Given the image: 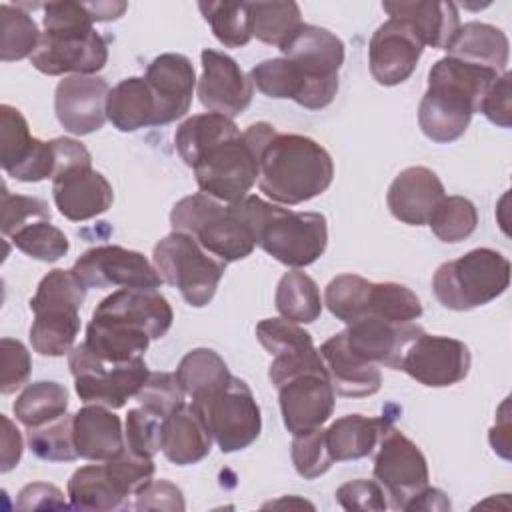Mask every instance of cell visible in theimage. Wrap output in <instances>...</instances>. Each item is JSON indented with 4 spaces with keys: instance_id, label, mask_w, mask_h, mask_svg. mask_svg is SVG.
<instances>
[{
    "instance_id": "obj_1",
    "label": "cell",
    "mask_w": 512,
    "mask_h": 512,
    "mask_svg": "<svg viewBox=\"0 0 512 512\" xmlns=\"http://www.w3.org/2000/svg\"><path fill=\"white\" fill-rule=\"evenodd\" d=\"M498 76L502 74L452 56L432 64L418 106L422 134L438 144L458 140Z\"/></svg>"
},
{
    "instance_id": "obj_2",
    "label": "cell",
    "mask_w": 512,
    "mask_h": 512,
    "mask_svg": "<svg viewBox=\"0 0 512 512\" xmlns=\"http://www.w3.org/2000/svg\"><path fill=\"white\" fill-rule=\"evenodd\" d=\"M334 162L328 150L302 134L274 132L258 158V188L272 202L302 204L330 188Z\"/></svg>"
},
{
    "instance_id": "obj_3",
    "label": "cell",
    "mask_w": 512,
    "mask_h": 512,
    "mask_svg": "<svg viewBox=\"0 0 512 512\" xmlns=\"http://www.w3.org/2000/svg\"><path fill=\"white\" fill-rule=\"evenodd\" d=\"M44 8V32L32 66L46 76H94L108 62L106 40L94 30V18L86 2H48Z\"/></svg>"
},
{
    "instance_id": "obj_4",
    "label": "cell",
    "mask_w": 512,
    "mask_h": 512,
    "mask_svg": "<svg viewBox=\"0 0 512 512\" xmlns=\"http://www.w3.org/2000/svg\"><path fill=\"white\" fill-rule=\"evenodd\" d=\"M240 210L250 226L254 244L290 268L314 264L328 246V224L320 212H294L260 196L248 194Z\"/></svg>"
},
{
    "instance_id": "obj_5",
    "label": "cell",
    "mask_w": 512,
    "mask_h": 512,
    "mask_svg": "<svg viewBox=\"0 0 512 512\" xmlns=\"http://www.w3.org/2000/svg\"><path fill=\"white\" fill-rule=\"evenodd\" d=\"M274 132L272 124L256 122L244 132L236 130L202 150L190 166L200 192L226 204L246 198L258 180L260 150Z\"/></svg>"
},
{
    "instance_id": "obj_6",
    "label": "cell",
    "mask_w": 512,
    "mask_h": 512,
    "mask_svg": "<svg viewBox=\"0 0 512 512\" xmlns=\"http://www.w3.org/2000/svg\"><path fill=\"white\" fill-rule=\"evenodd\" d=\"M170 224L226 264L244 260L256 246L240 204H226L204 192L180 198L172 206Z\"/></svg>"
},
{
    "instance_id": "obj_7",
    "label": "cell",
    "mask_w": 512,
    "mask_h": 512,
    "mask_svg": "<svg viewBox=\"0 0 512 512\" xmlns=\"http://www.w3.org/2000/svg\"><path fill=\"white\" fill-rule=\"evenodd\" d=\"M86 298V286L72 270L54 268L38 284L30 298L34 322L30 326V344L42 356H64L74 348L80 332V306Z\"/></svg>"
},
{
    "instance_id": "obj_8",
    "label": "cell",
    "mask_w": 512,
    "mask_h": 512,
    "mask_svg": "<svg viewBox=\"0 0 512 512\" xmlns=\"http://www.w3.org/2000/svg\"><path fill=\"white\" fill-rule=\"evenodd\" d=\"M510 286V262L492 248H474L440 264L432 276L436 300L456 312L484 306Z\"/></svg>"
},
{
    "instance_id": "obj_9",
    "label": "cell",
    "mask_w": 512,
    "mask_h": 512,
    "mask_svg": "<svg viewBox=\"0 0 512 512\" xmlns=\"http://www.w3.org/2000/svg\"><path fill=\"white\" fill-rule=\"evenodd\" d=\"M152 458H140L124 450L120 456L100 464L74 470L68 480L70 508L74 510H116L146 486L154 476Z\"/></svg>"
},
{
    "instance_id": "obj_10",
    "label": "cell",
    "mask_w": 512,
    "mask_h": 512,
    "mask_svg": "<svg viewBox=\"0 0 512 512\" xmlns=\"http://www.w3.org/2000/svg\"><path fill=\"white\" fill-rule=\"evenodd\" d=\"M152 264L162 282L178 288L192 308L206 306L226 272V262L206 252L192 236L170 232L152 252Z\"/></svg>"
},
{
    "instance_id": "obj_11",
    "label": "cell",
    "mask_w": 512,
    "mask_h": 512,
    "mask_svg": "<svg viewBox=\"0 0 512 512\" xmlns=\"http://www.w3.org/2000/svg\"><path fill=\"white\" fill-rule=\"evenodd\" d=\"M68 366L80 400L84 404H102L112 410L122 408L126 400L136 398L150 374L144 358L108 362L96 356L86 342L76 344L68 352Z\"/></svg>"
},
{
    "instance_id": "obj_12",
    "label": "cell",
    "mask_w": 512,
    "mask_h": 512,
    "mask_svg": "<svg viewBox=\"0 0 512 512\" xmlns=\"http://www.w3.org/2000/svg\"><path fill=\"white\" fill-rule=\"evenodd\" d=\"M374 480L384 488L388 506L406 510L408 502L428 486L430 472L422 450L390 422L374 450Z\"/></svg>"
},
{
    "instance_id": "obj_13",
    "label": "cell",
    "mask_w": 512,
    "mask_h": 512,
    "mask_svg": "<svg viewBox=\"0 0 512 512\" xmlns=\"http://www.w3.org/2000/svg\"><path fill=\"white\" fill-rule=\"evenodd\" d=\"M194 406L202 412L214 442L224 454L248 448L262 432L260 406L250 386L238 376H232L214 396Z\"/></svg>"
},
{
    "instance_id": "obj_14",
    "label": "cell",
    "mask_w": 512,
    "mask_h": 512,
    "mask_svg": "<svg viewBox=\"0 0 512 512\" xmlns=\"http://www.w3.org/2000/svg\"><path fill=\"white\" fill-rule=\"evenodd\" d=\"M274 388L284 426L292 436L322 428L334 412L336 392L324 364L300 370Z\"/></svg>"
},
{
    "instance_id": "obj_15",
    "label": "cell",
    "mask_w": 512,
    "mask_h": 512,
    "mask_svg": "<svg viewBox=\"0 0 512 512\" xmlns=\"http://www.w3.org/2000/svg\"><path fill=\"white\" fill-rule=\"evenodd\" d=\"M76 278L88 288H160L162 278L140 252L116 244L88 248L72 266Z\"/></svg>"
},
{
    "instance_id": "obj_16",
    "label": "cell",
    "mask_w": 512,
    "mask_h": 512,
    "mask_svg": "<svg viewBox=\"0 0 512 512\" xmlns=\"http://www.w3.org/2000/svg\"><path fill=\"white\" fill-rule=\"evenodd\" d=\"M470 364L472 356L462 340L422 332L406 346L400 370L428 388H444L462 382Z\"/></svg>"
},
{
    "instance_id": "obj_17",
    "label": "cell",
    "mask_w": 512,
    "mask_h": 512,
    "mask_svg": "<svg viewBox=\"0 0 512 512\" xmlns=\"http://www.w3.org/2000/svg\"><path fill=\"white\" fill-rule=\"evenodd\" d=\"M200 60L202 76L196 84L200 104L208 112L224 114L228 118L242 114L250 106L254 94L250 76L242 72L232 56L212 48H204Z\"/></svg>"
},
{
    "instance_id": "obj_18",
    "label": "cell",
    "mask_w": 512,
    "mask_h": 512,
    "mask_svg": "<svg viewBox=\"0 0 512 512\" xmlns=\"http://www.w3.org/2000/svg\"><path fill=\"white\" fill-rule=\"evenodd\" d=\"M424 48L408 24L388 18L370 38L368 64L372 78L382 86L406 82L414 74Z\"/></svg>"
},
{
    "instance_id": "obj_19",
    "label": "cell",
    "mask_w": 512,
    "mask_h": 512,
    "mask_svg": "<svg viewBox=\"0 0 512 512\" xmlns=\"http://www.w3.org/2000/svg\"><path fill=\"white\" fill-rule=\"evenodd\" d=\"M92 316L144 332L152 340L162 338L174 320L172 306L156 288H120L106 296Z\"/></svg>"
},
{
    "instance_id": "obj_20",
    "label": "cell",
    "mask_w": 512,
    "mask_h": 512,
    "mask_svg": "<svg viewBox=\"0 0 512 512\" xmlns=\"http://www.w3.org/2000/svg\"><path fill=\"white\" fill-rule=\"evenodd\" d=\"M144 80L152 92L156 106L154 126L170 124L188 112L194 88L198 84L194 66L188 56L176 52L156 56L148 64Z\"/></svg>"
},
{
    "instance_id": "obj_21",
    "label": "cell",
    "mask_w": 512,
    "mask_h": 512,
    "mask_svg": "<svg viewBox=\"0 0 512 512\" xmlns=\"http://www.w3.org/2000/svg\"><path fill=\"white\" fill-rule=\"evenodd\" d=\"M108 82L100 76H66L54 92V112L64 130L76 136L98 132L106 116Z\"/></svg>"
},
{
    "instance_id": "obj_22",
    "label": "cell",
    "mask_w": 512,
    "mask_h": 512,
    "mask_svg": "<svg viewBox=\"0 0 512 512\" xmlns=\"http://www.w3.org/2000/svg\"><path fill=\"white\" fill-rule=\"evenodd\" d=\"M424 330L414 322H390L378 316H364L352 324H346V346L366 362L400 370V362L406 346Z\"/></svg>"
},
{
    "instance_id": "obj_23",
    "label": "cell",
    "mask_w": 512,
    "mask_h": 512,
    "mask_svg": "<svg viewBox=\"0 0 512 512\" xmlns=\"http://www.w3.org/2000/svg\"><path fill=\"white\" fill-rule=\"evenodd\" d=\"M278 50L308 80L340 86L338 72L344 64V42L330 30L302 22Z\"/></svg>"
},
{
    "instance_id": "obj_24",
    "label": "cell",
    "mask_w": 512,
    "mask_h": 512,
    "mask_svg": "<svg viewBox=\"0 0 512 512\" xmlns=\"http://www.w3.org/2000/svg\"><path fill=\"white\" fill-rule=\"evenodd\" d=\"M52 196L58 212L70 222L96 218L114 202L112 184L92 164L68 168L54 176Z\"/></svg>"
},
{
    "instance_id": "obj_25",
    "label": "cell",
    "mask_w": 512,
    "mask_h": 512,
    "mask_svg": "<svg viewBox=\"0 0 512 512\" xmlns=\"http://www.w3.org/2000/svg\"><path fill=\"white\" fill-rule=\"evenodd\" d=\"M252 86L268 98H288L308 110H322L332 104L338 84H318L308 80L290 60L268 58L250 70Z\"/></svg>"
},
{
    "instance_id": "obj_26",
    "label": "cell",
    "mask_w": 512,
    "mask_h": 512,
    "mask_svg": "<svg viewBox=\"0 0 512 512\" xmlns=\"http://www.w3.org/2000/svg\"><path fill=\"white\" fill-rule=\"evenodd\" d=\"M444 196V184L434 170L408 166L392 180L386 204L396 220L410 226H424Z\"/></svg>"
},
{
    "instance_id": "obj_27",
    "label": "cell",
    "mask_w": 512,
    "mask_h": 512,
    "mask_svg": "<svg viewBox=\"0 0 512 512\" xmlns=\"http://www.w3.org/2000/svg\"><path fill=\"white\" fill-rule=\"evenodd\" d=\"M320 358L336 394L346 398L372 396L382 386L380 368L356 356L344 342V334L330 336L320 348Z\"/></svg>"
},
{
    "instance_id": "obj_28",
    "label": "cell",
    "mask_w": 512,
    "mask_h": 512,
    "mask_svg": "<svg viewBox=\"0 0 512 512\" xmlns=\"http://www.w3.org/2000/svg\"><path fill=\"white\" fill-rule=\"evenodd\" d=\"M74 446L80 458L106 462L126 450L120 418L102 404H84L72 420Z\"/></svg>"
},
{
    "instance_id": "obj_29",
    "label": "cell",
    "mask_w": 512,
    "mask_h": 512,
    "mask_svg": "<svg viewBox=\"0 0 512 512\" xmlns=\"http://www.w3.org/2000/svg\"><path fill=\"white\" fill-rule=\"evenodd\" d=\"M212 442L208 424L192 402H184L162 420V452L176 466L204 460L210 454Z\"/></svg>"
},
{
    "instance_id": "obj_30",
    "label": "cell",
    "mask_w": 512,
    "mask_h": 512,
    "mask_svg": "<svg viewBox=\"0 0 512 512\" xmlns=\"http://www.w3.org/2000/svg\"><path fill=\"white\" fill-rule=\"evenodd\" d=\"M390 18L408 24L424 46L446 50L460 26L458 8L454 2H382Z\"/></svg>"
},
{
    "instance_id": "obj_31",
    "label": "cell",
    "mask_w": 512,
    "mask_h": 512,
    "mask_svg": "<svg viewBox=\"0 0 512 512\" xmlns=\"http://www.w3.org/2000/svg\"><path fill=\"white\" fill-rule=\"evenodd\" d=\"M446 52L452 58L490 68L498 74L508 72L506 68L510 58V42H508V36L492 24H484V22L460 24Z\"/></svg>"
},
{
    "instance_id": "obj_32",
    "label": "cell",
    "mask_w": 512,
    "mask_h": 512,
    "mask_svg": "<svg viewBox=\"0 0 512 512\" xmlns=\"http://www.w3.org/2000/svg\"><path fill=\"white\" fill-rule=\"evenodd\" d=\"M106 116L120 132L154 126L156 106L144 76L124 78L108 92Z\"/></svg>"
},
{
    "instance_id": "obj_33",
    "label": "cell",
    "mask_w": 512,
    "mask_h": 512,
    "mask_svg": "<svg viewBox=\"0 0 512 512\" xmlns=\"http://www.w3.org/2000/svg\"><path fill=\"white\" fill-rule=\"evenodd\" d=\"M386 418H368L362 414H346L334 420L326 432V444L334 462L360 460L370 456L380 440Z\"/></svg>"
},
{
    "instance_id": "obj_34",
    "label": "cell",
    "mask_w": 512,
    "mask_h": 512,
    "mask_svg": "<svg viewBox=\"0 0 512 512\" xmlns=\"http://www.w3.org/2000/svg\"><path fill=\"white\" fill-rule=\"evenodd\" d=\"M176 378L186 396L200 404L214 396L232 378L224 358L212 348H194L184 354L176 368Z\"/></svg>"
},
{
    "instance_id": "obj_35",
    "label": "cell",
    "mask_w": 512,
    "mask_h": 512,
    "mask_svg": "<svg viewBox=\"0 0 512 512\" xmlns=\"http://www.w3.org/2000/svg\"><path fill=\"white\" fill-rule=\"evenodd\" d=\"M150 336L138 330L124 328L114 322H106L100 318H94L88 322L86 328V346L100 358L108 362H130L144 358Z\"/></svg>"
},
{
    "instance_id": "obj_36",
    "label": "cell",
    "mask_w": 512,
    "mask_h": 512,
    "mask_svg": "<svg viewBox=\"0 0 512 512\" xmlns=\"http://www.w3.org/2000/svg\"><path fill=\"white\" fill-rule=\"evenodd\" d=\"M274 304L282 318L296 324H310L320 318L324 302L314 278L300 268H292L278 280Z\"/></svg>"
},
{
    "instance_id": "obj_37",
    "label": "cell",
    "mask_w": 512,
    "mask_h": 512,
    "mask_svg": "<svg viewBox=\"0 0 512 512\" xmlns=\"http://www.w3.org/2000/svg\"><path fill=\"white\" fill-rule=\"evenodd\" d=\"M14 416L26 428L42 426L66 414L68 410V390L50 380H40L28 384L16 398Z\"/></svg>"
},
{
    "instance_id": "obj_38",
    "label": "cell",
    "mask_w": 512,
    "mask_h": 512,
    "mask_svg": "<svg viewBox=\"0 0 512 512\" xmlns=\"http://www.w3.org/2000/svg\"><path fill=\"white\" fill-rule=\"evenodd\" d=\"M238 126L232 118L216 112H204L186 118L176 134H174V144L184 160L186 166H192L194 160L200 156L202 150H206L212 142L236 132Z\"/></svg>"
},
{
    "instance_id": "obj_39",
    "label": "cell",
    "mask_w": 512,
    "mask_h": 512,
    "mask_svg": "<svg viewBox=\"0 0 512 512\" xmlns=\"http://www.w3.org/2000/svg\"><path fill=\"white\" fill-rule=\"evenodd\" d=\"M252 38L282 46L302 24V12L296 2H248Z\"/></svg>"
},
{
    "instance_id": "obj_40",
    "label": "cell",
    "mask_w": 512,
    "mask_h": 512,
    "mask_svg": "<svg viewBox=\"0 0 512 512\" xmlns=\"http://www.w3.org/2000/svg\"><path fill=\"white\" fill-rule=\"evenodd\" d=\"M42 32L34 18L18 4L0 6V60L14 62L30 58L40 42Z\"/></svg>"
},
{
    "instance_id": "obj_41",
    "label": "cell",
    "mask_w": 512,
    "mask_h": 512,
    "mask_svg": "<svg viewBox=\"0 0 512 512\" xmlns=\"http://www.w3.org/2000/svg\"><path fill=\"white\" fill-rule=\"evenodd\" d=\"M372 284L358 274H338L324 290V304L332 316L344 324H352L368 316Z\"/></svg>"
},
{
    "instance_id": "obj_42",
    "label": "cell",
    "mask_w": 512,
    "mask_h": 512,
    "mask_svg": "<svg viewBox=\"0 0 512 512\" xmlns=\"http://www.w3.org/2000/svg\"><path fill=\"white\" fill-rule=\"evenodd\" d=\"M198 8L226 48H242L252 40L248 2H198Z\"/></svg>"
},
{
    "instance_id": "obj_43",
    "label": "cell",
    "mask_w": 512,
    "mask_h": 512,
    "mask_svg": "<svg viewBox=\"0 0 512 512\" xmlns=\"http://www.w3.org/2000/svg\"><path fill=\"white\" fill-rule=\"evenodd\" d=\"M428 226L440 242L456 244L474 234L478 226V210L464 196H444L432 212Z\"/></svg>"
},
{
    "instance_id": "obj_44",
    "label": "cell",
    "mask_w": 512,
    "mask_h": 512,
    "mask_svg": "<svg viewBox=\"0 0 512 512\" xmlns=\"http://www.w3.org/2000/svg\"><path fill=\"white\" fill-rule=\"evenodd\" d=\"M74 414L68 412L42 426L28 428V446L34 456L48 462H72L78 456L72 430Z\"/></svg>"
},
{
    "instance_id": "obj_45",
    "label": "cell",
    "mask_w": 512,
    "mask_h": 512,
    "mask_svg": "<svg viewBox=\"0 0 512 512\" xmlns=\"http://www.w3.org/2000/svg\"><path fill=\"white\" fill-rule=\"evenodd\" d=\"M10 240L20 252L40 262H56L70 250L66 234L50 224V220L30 222L16 230Z\"/></svg>"
},
{
    "instance_id": "obj_46",
    "label": "cell",
    "mask_w": 512,
    "mask_h": 512,
    "mask_svg": "<svg viewBox=\"0 0 512 512\" xmlns=\"http://www.w3.org/2000/svg\"><path fill=\"white\" fill-rule=\"evenodd\" d=\"M368 316H378L390 322H414L422 316L420 298L396 282H374Z\"/></svg>"
},
{
    "instance_id": "obj_47",
    "label": "cell",
    "mask_w": 512,
    "mask_h": 512,
    "mask_svg": "<svg viewBox=\"0 0 512 512\" xmlns=\"http://www.w3.org/2000/svg\"><path fill=\"white\" fill-rule=\"evenodd\" d=\"M34 136L22 112L10 104L0 106V166L8 174L32 150Z\"/></svg>"
},
{
    "instance_id": "obj_48",
    "label": "cell",
    "mask_w": 512,
    "mask_h": 512,
    "mask_svg": "<svg viewBox=\"0 0 512 512\" xmlns=\"http://www.w3.org/2000/svg\"><path fill=\"white\" fill-rule=\"evenodd\" d=\"M184 398L186 392L178 382L176 372H150L136 394L138 404L162 420L180 408L186 402Z\"/></svg>"
},
{
    "instance_id": "obj_49",
    "label": "cell",
    "mask_w": 512,
    "mask_h": 512,
    "mask_svg": "<svg viewBox=\"0 0 512 512\" xmlns=\"http://www.w3.org/2000/svg\"><path fill=\"white\" fill-rule=\"evenodd\" d=\"M126 450L140 458H154L162 450V418L138 406L128 410L124 422Z\"/></svg>"
},
{
    "instance_id": "obj_50",
    "label": "cell",
    "mask_w": 512,
    "mask_h": 512,
    "mask_svg": "<svg viewBox=\"0 0 512 512\" xmlns=\"http://www.w3.org/2000/svg\"><path fill=\"white\" fill-rule=\"evenodd\" d=\"M290 456H292V464H294L296 472L306 480L320 478L334 464V458L326 444L324 428L296 434L292 440Z\"/></svg>"
},
{
    "instance_id": "obj_51",
    "label": "cell",
    "mask_w": 512,
    "mask_h": 512,
    "mask_svg": "<svg viewBox=\"0 0 512 512\" xmlns=\"http://www.w3.org/2000/svg\"><path fill=\"white\" fill-rule=\"evenodd\" d=\"M0 212H2L0 230L8 238L30 222L52 218V210L46 200L36 196L12 194L6 186L2 188V196H0Z\"/></svg>"
},
{
    "instance_id": "obj_52",
    "label": "cell",
    "mask_w": 512,
    "mask_h": 512,
    "mask_svg": "<svg viewBox=\"0 0 512 512\" xmlns=\"http://www.w3.org/2000/svg\"><path fill=\"white\" fill-rule=\"evenodd\" d=\"M256 338L270 356L314 346L310 332L286 318H266L256 324Z\"/></svg>"
},
{
    "instance_id": "obj_53",
    "label": "cell",
    "mask_w": 512,
    "mask_h": 512,
    "mask_svg": "<svg viewBox=\"0 0 512 512\" xmlns=\"http://www.w3.org/2000/svg\"><path fill=\"white\" fill-rule=\"evenodd\" d=\"M0 358H2V376H0V392L12 394L20 386H24L32 372V358L28 348L14 338L0 340Z\"/></svg>"
},
{
    "instance_id": "obj_54",
    "label": "cell",
    "mask_w": 512,
    "mask_h": 512,
    "mask_svg": "<svg viewBox=\"0 0 512 512\" xmlns=\"http://www.w3.org/2000/svg\"><path fill=\"white\" fill-rule=\"evenodd\" d=\"M336 500L348 512L352 510L382 512L388 508V498L384 488L376 480H366V478H356L342 484L336 490Z\"/></svg>"
},
{
    "instance_id": "obj_55",
    "label": "cell",
    "mask_w": 512,
    "mask_h": 512,
    "mask_svg": "<svg viewBox=\"0 0 512 512\" xmlns=\"http://www.w3.org/2000/svg\"><path fill=\"white\" fill-rule=\"evenodd\" d=\"M8 176H12L14 180H20V182H40L46 178L52 180L56 176L54 142L36 138L28 156L16 168H12L8 172Z\"/></svg>"
},
{
    "instance_id": "obj_56",
    "label": "cell",
    "mask_w": 512,
    "mask_h": 512,
    "mask_svg": "<svg viewBox=\"0 0 512 512\" xmlns=\"http://www.w3.org/2000/svg\"><path fill=\"white\" fill-rule=\"evenodd\" d=\"M134 510H168L182 512L186 510L182 490L170 480H150L134 494V502L130 504Z\"/></svg>"
},
{
    "instance_id": "obj_57",
    "label": "cell",
    "mask_w": 512,
    "mask_h": 512,
    "mask_svg": "<svg viewBox=\"0 0 512 512\" xmlns=\"http://www.w3.org/2000/svg\"><path fill=\"white\" fill-rule=\"evenodd\" d=\"M478 112H482L492 124L500 128L512 126V108H510V72H504L490 86L486 96L480 102Z\"/></svg>"
},
{
    "instance_id": "obj_58",
    "label": "cell",
    "mask_w": 512,
    "mask_h": 512,
    "mask_svg": "<svg viewBox=\"0 0 512 512\" xmlns=\"http://www.w3.org/2000/svg\"><path fill=\"white\" fill-rule=\"evenodd\" d=\"M16 508L18 510H46V508H70V504H66L62 490L56 488L54 484L32 482V484H26L18 492Z\"/></svg>"
},
{
    "instance_id": "obj_59",
    "label": "cell",
    "mask_w": 512,
    "mask_h": 512,
    "mask_svg": "<svg viewBox=\"0 0 512 512\" xmlns=\"http://www.w3.org/2000/svg\"><path fill=\"white\" fill-rule=\"evenodd\" d=\"M2 420V460H0V472L6 474L12 468L18 466L20 458H22V450H24V442H22V434L20 430L14 426V422L8 416H0Z\"/></svg>"
},
{
    "instance_id": "obj_60",
    "label": "cell",
    "mask_w": 512,
    "mask_h": 512,
    "mask_svg": "<svg viewBox=\"0 0 512 512\" xmlns=\"http://www.w3.org/2000/svg\"><path fill=\"white\" fill-rule=\"evenodd\" d=\"M406 510H450V500L442 490L426 486L408 502Z\"/></svg>"
},
{
    "instance_id": "obj_61",
    "label": "cell",
    "mask_w": 512,
    "mask_h": 512,
    "mask_svg": "<svg viewBox=\"0 0 512 512\" xmlns=\"http://www.w3.org/2000/svg\"><path fill=\"white\" fill-rule=\"evenodd\" d=\"M94 22H110L124 14L128 8L126 2H86Z\"/></svg>"
}]
</instances>
